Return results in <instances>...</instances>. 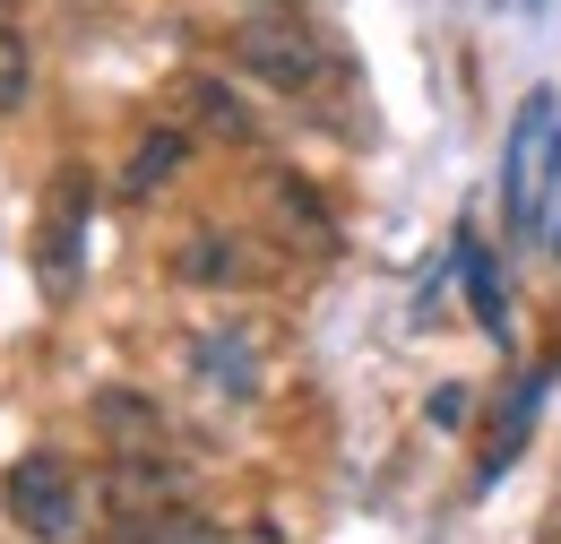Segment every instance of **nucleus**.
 I'll return each mask as SVG.
<instances>
[{"label": "nucleus", "instance_id": "obj_1", "mask_svg": "<svg viewBox=\"0 0 561 544\" xmlns=\"http://www.w3.org/2000/svg\"><path fill=\"white\" fill-rule=\"evenodd\" d=\"M233 69L260 78V87H277V95H320V87L346 78L337 44H329L311 18H294V9H260V18H242V26H233Z\"/></svg>", "mask_w": 561, "mask_h": 544}, {"label": "nucleus", "instance_id": "obj_2", "mask_svg": "<svg viewBox=\"0 0 561 544\" xmlns=\"http://www.w3.org/2000/svg\"><path fill=\"white\" fill-rule=\"evenodd\" d=\"M0 510L26 544H78L87 536V510H95V484L78 476L61 450H26L9 476H0Z\"/></svg>", "mask_w": 561, "mask_h": 544}, {"label": "nucleus", "instance_id": "obj_3", "mask_svg": "<svg viewBox=\"0 0 561 544\" xmlns=\"http://www.w3.org/2000/svg\"><path fill=\"white\" fill-rule=\"evenodd\" d=\"M501 207H510V234H545L561 207V104L536 95L510 131V173H501Z\"/></svg>", "mask_w": 561, "mask_h": 544}, {"label": "nucleus", "instance_id": "obj_4", "mask_svg": "<svg viewBox=\"0 0 561 544\" xmlns=\"http://www.w3.org/2000/svg\"><path fill=\"white\" fill-rule=\"evenodd\" d=\"M78 225H87V173H61L53 182V207H44V234H35V269L53 294L78 285Z\"/></svg>", "mask_w": 561, "mask_h": 544}, {"label": "nucleus", "instance_id": "obj_5", "mask_svg": "<svg viewBox=\"0 0 561 544\" xmlns=\"http://www.w3.org/2000/svg\"><path fill=\"white\" fill-rule=\"evenodd\" d=\"M104 544H242V536L216 528V519H199L191 501H164V510H130V519H113Z\"/></svg>", "mask_w": 561, "mask_h": 544}, {"label": "nucleus", "instance_id": "obj_6", "mask_svg": "<svg viewBox=\"0 0 561 544\" xmlns=\"http://www.w3.org/2000/svg\"><path fill=\"white\" fill-rule=\"evenodd\" d=\"M173 95H182V113H191L199 131L233 138V147H242V138H260V113H251V104H242V95H233L225 78H182Z\"/></svg>", "mask_w": 561, "mask_h": 544}, {"label": "nucleus", "instance_id": "obj_7", "mask_svg": "<svg viewBox=\"0 0 561 544\" xmlns=\"http://www.w3.org/2000/svg\"><path fill=\"white\" fill-rule=\"evenodd\" d=\"M182 156H191V131H173V122H164V131H147L139 147H130V173H122V191H130V200L164 191V182L182 173Z\"/></svg>", "mask_w": 561, "mask_h": 544}, {"label": "nucleus", "instance_id": "obj_8", "mask_svg": "<svg viewBox=\"0 0 561 544\" xmlns=\"http://www.w3.org/2000/svg\"><path fill=\"white\" fill-rule=\"evenodd\" d=\"M173 269L242 285V276H260V251H251V242H233V234H216V225H199V242H182V260H173Z\"/></svg>", "mask_w": 561, "mask_h": 544}, {"label": "nucleus", "instance_id": "obj_9", "mask_svg": "<svg viewBox=\"0 0 561 544\" xmlns=\"http://www.w3.org/2000/svg\"><path fill=\"white\" fill-rule=\"evenodd\" d=\"M95 423L113 432V450H164V423L139 398H95Z\"/></svg>", "mask_w": 561, "mask_h": 544}, {"label": "nucleus", "instance_id": "obj_10", "mask_svg": "<svg viewBox=\"0 0 561 544\" xmlns=\"http://www.w3.org/2000/svg\"><path fill=\"white\" fill-rule=\"evenodd\" d=\"M458 269H467V294H476V320H484V338H510V311H501V276H492L484 242H458Z\"/></svg>", "mask_w": 561, "mask_h": 544}, {"label": "nucleus", "instance_id": "obj_11", "mask_svg": "<svg viewBox=\"0 0 561 544\" xmlns=\"http://www.w3.org/2000/svg\"><path fill=\"white\" fill-rule=\"evenodd\" d=\"M26 87H35V53H26V35L0 18V113H18V104H26Z\"/></svg>", "mask_w": 561, "mask_h": 544}, {"label": "nucleus", "instance_id": "obj_12", "mask_svg": "<svg viewBox=\"0 0 561 544\" xmlns=\"http://www.w3.org/2000/svg\"><path fill=\"white\" fill-rule=\"evenodd\" d=\"M467 415V389H432V423H458Z\"/></svg>", "mask_w": 561, "mask_h": 544}, {"label": "nucleus", "instance_id": "obj_13", "mask_svg": "<svg viewBox=\"0 0 561 544\" xmlns=\"http://www.w3.org/2000/svg\"><path fill=\"white\" fill-rule=\"evenodd\" d=\"M260 9H302V0H260Z\"/></svg>", "mask_w": 561, "mask_h": 544}, {"label": "nucleus", "instance_id": "obj_14", "mask_svg": "<svg viewBox=\"0 0 561 544\" xmlns=\"http://www.w3.org/2000/svg\"><path fill=\"white\" fill-rule=\"evenodd\" d=\"M0 9H9V0H0Z\"/></svg>", "mask_w": 561, "mask_h": 544}]
</instances>
